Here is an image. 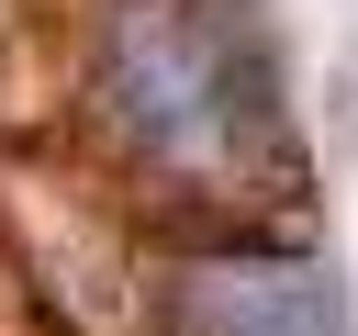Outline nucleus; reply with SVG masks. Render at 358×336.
I'll return each instance as SVG.
<instances>
[{
    "label": "nucleus",
    "mask_w": 358,
    "mask_h": 336,
    "mask_svg": "<svg viewBox=\"0 0 358 336\" xmlns=\"http://www.w3.org/2000/svg\"><path fill=\"white\" fill-rule=\"evenodd\" d=\"M112 112L179 179H280L291 112L246 0H134L112 34Z\"/></svg>",
    "instance_id": "obj_1"
},
{
    "label": "nucleus",
    "mask_w": 358,
    "mask_h": 336,
    "mask_svg": "<svg viewBox=\"0 0 358 336\" xmlns=\"http://www.w3.org/2000/svg\"><path fill=\"white\" fill-rule=\"evenodd\" d=\"M190 336H336V314H324L313 269H291L280 246H246L190 280Z\"/></svg>",
    "instance_id": "obj_2"
}]
</instances>
